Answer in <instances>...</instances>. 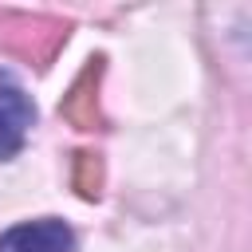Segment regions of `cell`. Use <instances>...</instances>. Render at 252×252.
Instances as JSON below:
<instances>
[{"label":"cell","mask_w":252,"mask_h":252,"mask_svg":"<svg viewBox=\"0 0 252 252\" xmlns=\"http://www.w3.org/2000/svg\"><path fill=\"white\" fill-rule=\"evenodd\" d=\"M0 252H75V232L59 217H39L0 232Z\"/></svg>","instance_id":"cell-4"},{"label":"cell","mask_w":252,"mask_h":252,"mask_svg":"<svg viewBox=\"0 0 252 252\" xmlns=\"http://www.w3.org/2000/svg\"><path fill=\"white\" fill-rule=\"evenodd\" d=\"M32 122H35L32 98L24 94V87L8 71H0V161L16 158L24 150V138H28Z\"/></svg>","instance_id":"cell-3"},{"label":"cell","mask_w":252,"mask_h":252,"mask_svg":"<svg viewBox=\"0 0 252 252\" xmlns=\"http://www.w3.org/2000/svg\"><path fill=\"white\" fill-rule=\"evenodd\" d=\"M71 35V20L47 16V12H20V8H0V51L35 67H47L59 47Z\"/></svg>","instance_id":"cell-1"},{"label":"cell","mask_w":252,"mask_h":252,"mask_svg":"<svg viewBox=\"0 0 252 252\" xmlns=\"http://www.w3.org/2000/svg\"><path fill=\"white\" fill-rule=\"evenodd\" d=\"M98 87H102V55L87 59V67L75 75L59 102V118H67L75 130H98L102 126V106H98Z\"/></svg>","instance_id":"cell-2"},{"label":"cell","mask_w":252,"mask_h":252,"mask_svg":"<svg viewBox=\"0 0 252 252\" xmlns=\"http://www.w3.org/2000/svg\"><path fill=\"white\" fill-rule=\"evenodd\" d=\"M71 185L83 201H98V193H102V158L91 154V150H79L75 165H71Z\"/></svg>","instance_id":"cell-5"}]
</instances>
